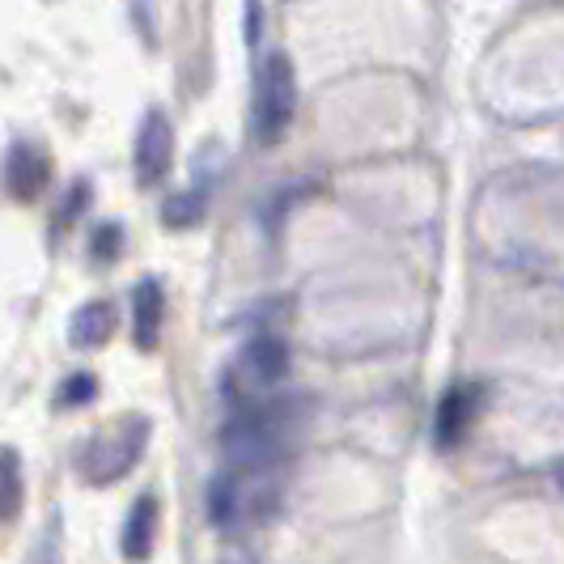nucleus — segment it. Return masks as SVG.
<instances>
[{
  "mask_svg": "<svg viewBox=\"0 0 564 564\" xmlns=\"http://www.w3.org/2000/svg\"><path fill=\"white\" fill-rule=\"evenodd\" d=\"M281 501V480L276 471H221L208 488V518L221 531H242L251 522H263Z\"/></svg>",
  "mask_w": 564,
  "mask_h": 564,
  "instance_id": "f03ea898",
  "label": "nucleus"
},
{
  "mask_svg": "<svg viewBox=\"0 0 564 564\" xmlns=\"http://www.w3.org/2000/svg\"><path fill=\"white\" fill-rule=\"evenodd\" d=\"M94 395H98V378H94V373H73V378H64V387H59V403H64V408H85Z\"/></svg>",
  "mask_w": 564,
  "mask_h": 564,
  "instance_id": "4468645a",
  "label": "nucleus"
},
{
  "mask_svg": "<svg viewBox=\"0 0 564 564\" xmlns=\"http://www.w3.org/2000/svg\"><path fill=\"white\" fill-rule=\"evenodd\" d=\"M162 213H166V226H174V229L196 226L199 217H204V196H199V192H174Z\"/></svg>",
  "mask_w": 564,
  "mask_h": 564,
  "instance_id": "ddd939ff",
  "label": "nucleus"
},
{
  "mask_svg": "<svg viewBox=\"0 0 564 564\" xmlns=\"http://www.w3.org/2000/svg\"><path fill=\"white\" fill-rule=\"evenodd\" d=\"M284 373H289V348H284V339L259 336L229 361L226 378H221V391H226L229 408L238 412V408H251L259 399L276 395Z\"/></svg>",
  "mask_w": 564,
  "mask_h": 564,
  "instance_id": "7ed1b4c3",
  "label": "nucleus"
},
{
  "mask_svg": "<svg viewBox=\"0 0 564 564\" xmlns=\"http://www.w3.org/2000/svg\"><path fill=\"white\" fill-rule=\"evenodd\" d=\"M119 247H123V229L115 226V221L98 226L94 229V238H89V254H94V259H102V263H111L115 254H119Z\"/></svg>",
  "mask_w": 564,
  "mask_h": 564,
  "instance_id": "2eb2a0df",
  "label": "nucleus"
},
{
  "mask_svg": "<svg viewBox=\"0 0 564 564\" xmlns=\"http://www.w3.org/2000/svg\"><path fill=\"white\" fill-rule=\"evenodd\" d=\"M34 564H59V535H56V527H52V535L39 543V556H34Z\"/></svg>",
  "mask_w": 564,
  "mask_h": 564,
  "instance_id": "dca6fc26",
  "label": "nucleus"
},
{
  "mask_svg": "<svg viewBox=\"0 0 564 564\" xmlns=\"http://www.w3.org/2000/svg\"><path fill=\"white\" fill-rule=\"evenodd\" d=\"M293 115H297V73L284 52H272L254 85V137L263 144H276L289 132Z\"/></svg>",
  "mask_w": 564,
  "mask_h": 564,
  "instance_id": "39448f33",
  "label": "nucleus"
},
{
  "mask_svg": "<svg viewBox=\"0 0 564 564\" xmlns=\"http://www.w3.org/2000/svg\"><path fill=\"white\" fill-rule=\"evenodd\" d=\"M302 424H306V399L276 391L234 412V421L221 433V454L238 471H276L284 454L293 451Z\"/></svg>",
  "mask_w": 564,
  "mask_h": 564,
  "instance_id": "f257e3e1",
  "label": "nucleus"
},
{
  "mask_svg": "<svg viewBox=\"0 0 564 564\" xmlns=\"http://www.w3.org/2000/svg\"><path fill=\"white\" fill-rule=\"evenodd\" d=\"M170 162H174V128L162 111H149L137 132V183L158 187L170 174Z\"/></svg>",
  "mask_w": 564,
  "mask_h": 564,
  "instance_id": "423d86ee",
  "label": "nucleus"
},
{
  "mask_svg": "<svg viewBox=\"0 0 564 564\" xmlns=\"http://www.w3.org/2000/svg\"><path fill=\"white\" fill-rule=\"evenodd\" d=\"M162 318H166V297H162V284L141 281L132 293V339L141 352H153L158 339H162Z\"/></svg>",
  "mask_w": 564,
  "mask_h": 564,
  "instance_id": "1a4fd4ad",
  "label": "nucleus"
},
{
  "mask_svg": "<svg viewBox=\"0 0 564 564\" xmlns=\"http://www.w3.org/2000/svg\"><path fill=\"white\" fill-rule=\"evenodd\" d=\"M158 522H162V506L153 492L137 497V506L128 509L123 518V535H119V552L132 564H144L153 556V543H158Z\"/></svg>",
  "mask_w": 564,
  "mask_h": 564,
  "instance_id": "6e6552de",
  "label": "nucleus"
},
{
  "mask_svg": "<svg viewBox=\"0 0 564 564\" xmlns=\"http://www.w3.org/2000/svg\"><path fill=\"white\" fill-rule=\"evenodd\" d=\"M480 416V391L476 387H451L437 403V421H433V442L442 451L458 446L467 437V429Z\"/></svg>",
  "mask_w": 564,
  "mask_h": 564,
  "instance_id": "0eeeda50",
  "label": "nucleus"
},
{
  "mask_svg": "<svg viewBox=\"0 0 564 564\" xmlns=\"http://www.w3.org/2000/svg\"><path fill=\"white\" fill-rule=\"evenodd\" d=\"M144 446H149V421L144 416H128V421L107 424L82 451V480L94 484V488H107V484L123 480L141 463Z\"/></svg>",
  "mask_w": 564,
  "mask_h": 564,
  "instance_id": "20e7f679",
  "label": "nucleus"
},
{
  "mask_svg": "<svg viewBox=\"0 0 564 564\" xmlns=\"http://www.w3.org/2000/svg\"><path fill=\"white\" fill-rule=\"evenodd\" d=\"M115 327H119V318H115L111 302H85L82 311L73 314L68 339H73V348H85V352H94V348H102V344L115 336Z\"/></svg>",
  "mask_w": 564,
  "mask_h": 564,
  "instance_id": "9b49d317",
  "label": "nucleus"
},
{
  "mask_svg": "<svg viewBox=\"0 0 564 564\" xmlns=\"http://www.w3.org/2000/svg\"><path fill=\"white\" fill-rule=\"evenodd\" d=\"M52 178V166H47V153L39 144H18L9 153V166H4V183L18 199H34Z\"/></svg>",
  "mask_w": 564,
  "mask_h": 564,
  "instance_id": "9d476101",
  "label": "nucleus"
},
{
  "mask_svg": "<svg viewBox=\"0 0 564 564\" xmlns=\"http://www.w3.org/2000/svg\"><path fill=\"white\" fill-rule=\"evenodd\" d=\"M22 463L13 451H0V522H13L22 509Z\"/></svg>",
  "mask_w": 564,
  "mask_h": 564,
  "instance_id": "f8f14e48",
  "label": "nucleus"
}]
</instances>
